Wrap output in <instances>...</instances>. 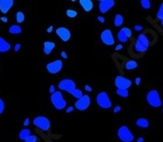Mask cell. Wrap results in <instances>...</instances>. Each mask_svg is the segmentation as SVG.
I'll use <instances>...</instances> for the list:
<instances>
[{"mask_svg":"<svg viewBox=\"0 0 163 142\" xmlns=\"http://www.w3.org/2000/svg\"><path fill=\"white\" fill-rule=\"evenodd\" d=\"M98 1H104V0H98Z\"/></svg>","mask_w":163,"mask_h":142,"instance_id":"cell-47","label":"cell"},{"mask_svg":"<svg viewBox=\"0 0 163 142\" xmlns=\"http://www.w3.org/2000/svg\"><path fill=\"white\" fill-rule=\"evenodd\" d=\"M136 125H137L138 127H140V128H147V127L149 126V122H148L147 118L140 117V118H138V119L136 121Z\"/></svg>","mask_w":163,"mask_h":142,"instance_id":"cell-20","label":"cell"},{"mask_svg":"<svg viewBox=\"0 0 163 142\" xmlns=\"http://www.w3.org/2000/svg\"><path fill=\"white\" fill-rule=\"evenodd\" d=\"M56 34L63 42H67L71 39V31L66 27H63V26L56 29Z\"/></svg>","mask_w":163,"mask_h":142,"instance_id":"cell-12","label":"cell"},{"mask_svg":"<svg viewBox=\"0 0 163 142\" xmlns=\"http://www.w3.org/2000/svg\"><path fill=\"white\" fill-rule=\"evenodd\" d=\"M61 55H62V57H63L64 59H66V58H67V55H66V53H65V51H62V53H61Z\"/></svg>","mask_w":163,"mask_h":142,"instance_id":"cell-41","label":"cell"},{"mask_svg":"<svg viewBox=\"0 0 163 142\" xmlns=\"http://www.w3.org/2000/svg\"><path fill=\"white\" fill-rule=\"evenodd\" d=\"M49 92H50V93H54V92H56V91H55V87H54V85H50V88H49Z\"/></svg>","mask_w":163,"mask_h":142,"instance_id":"cell-39","label":"cell"},{"mask_svg":"<svg viewBox=\"0 0 163 142\" xmlns=\"http://www.w3.org/2000/svg\"><path fill=\"white\" fill-rule=\"evenodd\" d=\"M24 20H25V15L23 14V12H17L16 13V22H17L18 24H21Z\"/></svg>","mask_w":163,"mask_h":142,"instance_id":"cell-25","label":"cell"},{"mask_svg":"<svg viewBox=\"0 0 163 142\" xmlns=\"http://www.w3.org/2000/svg\"><path fill=\"white\" fill-rule=\"evenodd\" d=\"M73 109H74L73 107H67V108H66V113H72Z\"/></svg>","mask_w":163,"mask_h":142,"instance_id":"cell-40","label":"cell"},{"mask_svg":"<svg viewBox=\"0 0 163 142\" xmlns=\"http://www.w3.org/2000/svg\"><path fill=\"white\" fill-rule=\"evenodd\" d=\"M156 18L159 19V20H161L163 19V2L160 5V8H159V10H157V14H156Z\"/></svg>","mask_w":163,"mask_h":142,"instance_id":"cell-27","label":"cell"},{"mask_svg":"<svg viewBox=\"0 0 163 142\" xmlns=\"http://www.w3.org/2000/svg\"><path fill=\"white\" fill-rule=\"evenodd\" d=\"M33 125L42 132H48L50 130V121L46 116H36L33 119Z\"/></svg>","mask_w":163,"mask_h":142,"instance_id":"cell-6","label":"cell"},{"mask_svg":"<svg viewBox=\"0 0 163 142\" xmlns=\"http://www.w3.org/2000/svg\"><path fill=\"white\" fill-rule=\"evenodd\" d=\"M144 140H145V139H144L143 137H139V138L137 139V142H144Z\"/></svg>","mask_w":163,"mask_h":142,"instance_id":"cell-43","label":"cell"},{"mask_svg":"<svg viewBox=\"0 0 163 142\" xmlns=\"http://www.w3.org/2000/svg\"><path fill=\"white\" fill-rule=\"evenodd\" d=\"M140 81H142V79H140V77H136V80H135L136 85H139V84H140Z\"/></svg>","mask_w":163,"mask_h":142,"instance_id":"cell-35","label":"cell"},{"mask_svg":"<svg viewBox=\"0 0 163 142\" xmlns=\"http://www.w3.org/2000/svg\"><path fill=\"white\" fill-rule=\"evenodd\" d=\"M46 68H47V72L49 74H57V73H59L62 71V68H63V61L61 59H56L54 61L48 63Z\"/></svg>","mask_w":163,"mask_h":142,"instance_id":"cell-9","label":"cell"},{"mask_svg":"<svg viewBox=\"0 0 163 142\" xmlns=\"http://www.w3.org/2000/svg\"><path fill=\"white\" fill-rule=\"evenodd\" d=\"M31 130H29V128H24V130H22V131H19V133H18V138L21 139V140H25L26 138H29L30 135H31Z\"/></svg>","mask_w":163,"mask_h":142,"instance_id":"cell-22","label":"cell"},{"mask_svg":"<svg viewBox=\"0 0 163 142\" xmlns=\"http://www.w3.org/2000/svg\"><path fill=\"white\" fill-rule=\"evenodd\" d=\"M19 49H21V44H19V43L15 44V47H14V50L17 53V51H19Z\"/></svg>","mask_w":163,"mask_h":142,"instance_id":"cell-34","label":"cell"},{"mask_svg":"<svg viewBox=\"0 0 163 142\" xmlns=\"http://www.w3.org/2000/svg\"><path fill=\"white\" fill-rule=\"evenodd\" d=\"M8 32H9L10 34L18 36V34H21V33H22V27H21V26H19L18 24H14V25H12V26L9 27Z\"/></svg>","mask_w":163,"mask_h":142,"instance_id":"cell-21","label":"cell"},{"mask_svg":"<svg viewBox=\"0 0 163 142\" xmlns=\"http://www.w3.org/2000/svg\"><path fill=\"white\" fill-rule=\"evenodd\" d=\"M55 47H56L55 42H53V41H45L43 42V53L46 55H49L55 49Z\"/></svg>","mask_w":163,"mask_h":142,"instance_id":"cell-18","label":"cell"},{"mask_svg":"<svg viewBox=\"0 0 163 142\" xmlns=\"http://www.w3.org/2000/svg\"><path fill=\"white\" fill-rule=\"evenodd\" d=\"M122 24H123V16H122L121 14H116L115 17H114L113 25H114L115 27H120Z\"/></svg>","mask_w":163,"mask_h":142,"instance_id":"cell-23","label":"cell"},{"mask_svg":"<svg viewBox=\"0 0 163 142\" xmlns=\"http://www.w3.org/2000/svg\"><path fill=\"white\" fill-rule=\"evenodd\" d=\"M38 142H41V141H38Z\"/></svg>","mask_w":163,"mask_h":142,"instance_id":"cell-49","label":"cell"},{"mask_svg":"<svg viewBox=\"0 0 163 142\" xmlns=\"http://www.w3.org/2000/svg\"><path fill=\"white\" fill-rule=\"evenodd\" d=\"M50 101L53 104V106L57 109V110H63L67 106L66 100L64 99V96L62 93V91H56L54 93H52L50 96Z\"/></svg>","mask_w":163,"mask_h":142,"instance_id":"cell-3","label":"cell"},{"mask_svg":"<svg viewBox=\"0 0 163 142\" xmlns=\"http://www.w3.org/2000/svg\"><path fill=\"white\" fill-rule=\"evenodd\" d=\"M113 110H114V113H119V111H121V106H116Z\"/></svg>","mask_w":163,"mask_h":142,"instance_id":"cell-37","label":"cell"},{"mask_svg":"<svg viewBox=\"0 0 163 142\" xmlns=\"http://www.w3.org/2000/svg\"><path fill=\"white\" fill-rule=\"evenodd\" d=\"M29 123H30V118H28V117H26V118L24 119V122H23V125H24V126H28Z\"/></svg>","mask_w":163,"mask_h":142,"instance_id":"cell-33","label":"cell"},{"mask_svg":"<svg viewBox=\"0 0 163 142\" xmlns=\"http://www.w3.org/2000/svg\"><path fill=\"white\" fill-rule=\"evenodd\" d=\"M66 15H67L69 17L74 18V17H76L78 13H76L75 10H72V9H67V10H66Z\"/></svg>","mask_w":163,"mask_h":142,"instance_id":"cell-29","label":"cell"},{"mask_svg":"<svg viewBox=\"0 0 163 142\" xmlns=\"http://www.w3.org/2000/svg\"><path fill=\"white\" fill-rule=\"evenodd\" d=\"M3 111H5V102H3V100L0 98V116L2 115Z\"/></svg>","mask_w":163,"mask_h":142,"instance_id":"cell-31","label":"cell"},{"mask_svg":"<svg viewBox=\"0 0 163 142\" xmlns=\"http://www.w3.org/2000/svg\"><path fill=\"white\" fill-rule=\"evenodd\" d=\"M96 102L97 105L103 109H109L112 108V100L109 99V96L107 92L102 91L96 96Z\"/></svg>","mask_w":163,"mask_h":142,"instance_id":"cell-5","label":"cell"},{"mask_svg":"<svg viewBox=\"0 0 163 142\" xmlns=\"http://www.w3.org/2000/svg\"><path fill=\"white\" fill-rule=\"evenodd\" d=\"M116 135L119 138V140L122 142H132L135 139L133 133L131 132V130L128 127L127 125H122L118 128L116 131Z\"/></svg>","mask_w":163,"mask_h":142,"instance_id":"cell-4","label":"cell"},{"mask_svg":"<svg viewBox=\"0 0 163 142\" xmlns=\"http://www.w3.org/2000/svg\"><path fill=\"white\" fill-rule=\"evenodd\" d=\"M97 19H98V22H100V23H104V22H105V18L102 17V16H98Z\"/></svg>","mask_w":163,"mask_h":142,"instance_id":"cell-38","label":"cell"},{"mask_svg":"<svg viewBox=\"0 0 163 142\" xmlns=\"http://www.w3.org/2000/svg\"><path fill=\"white\" fill-rule=\"evenodd\" d=\"M142 30H144L143 26H140V25H135V31H142Z\"/></svg>","mask_w":163,"mask_h":142,"instance_id":"cell-32","label":"cell"},{"mask_svg":"<svg viewBox=\"0 0 163 142\" xmlns=\"http://www.w3.org/2000/svg\"><path fill=\"white\" fill-rule=\"evenodd\" d=\"M114 84L116 88H120V89H129L132 85V82H131V80H129L127 77L119 75L114 79Z\"/></svg>","mask_w":163,"mask_h":142,"instance_id":"cell-10","label":"cell"},{"mask_svg":"<svg viewBox=\"0 0 163 142\" xmlns=\"http://www.w3.org/2000/svg\"><path fill=\"white\" fill-rule=\"evenodd\" d=\"M14 5V0H0V12L2 14H7Z\"/></svg>","mask_w":163,"mask_h":142,"instance_id":"cell-15","label":"cell"},{"mask_svg":"<svg viewBox=\"0 0 163 142\" xmlns=\"http://www.w3.org/2000/svg\"><path fill=\"white\" fill-rule=\"evenodd\" d=\"M132 33H131V30L129 27H122L119 32H118V39L121 43H126L128 42V40L131 38Z\"/></svg>","mask_w":163,"mask_h":142,"instance_id":"cell-13","label":"cell"},{"mask_svg":"<svg viewBox=\"0 0 163 142\" xmlns=\"http://www.w3.org/2000/svg\"><path fill=\"white\" fill-rule=\"evenodd\" d=\"M146 101H147V104L149 106L153 107V108H159V107L162 106V100H161L160 93L156 89H152L147 92Z\"/></svg>","mask_w":163,"mask_h":142,"instance_id":"cell-2","label":"cell"},{"mask_svg":"<svg viewBox=\"0 0 163 142\" xmlns=\"http://www.w3.org/2000/svg\"><path fill=\"white\" fill-rule=\"evenodd\" d=\"M71 1H76V0H71Z\"/></svg>","mask_w":163,"mask_h":142,"instance_id":"cell-48","label":"cell"},{"mask_svg":"<svg viewBox=\"0 0 163 142\" xmlns=\"http://www.w3.org/2000/svg\"><path fill=\"white\" fill-rule=\"evenodd\" d=\"M10 48H12L10 43H9V42H7V41H6L2 36H0V53L9 51V50H10Z\"/></svg>","mask_w":163,"mask_h":142,"instance_id":"cell-17","label":"cell"},{"mask_svg":"<svg viewBox=\"0 0 163 142\" xmlns=\"http://www.w3.org/2000/svg\"><path fill=\"white\" fill-rule=\"evenodd\" d=\"M53 30H54V27H53V26H49V27L47 29V32H48V33H50Z\"/></svg>","mask_w":163,"mask_h":142,"instance_id":"cell-44","label":"cell"},{"mask_svg":"<svg viewBox=\"0 0 163 142\" xmlns=\"http://www.w3.org/2000/svg\"><path fill=\"white\" fill-rule=\"evenodd\" d=\"M58 89L61 91H65V92L72 94L74 90L76 89V83L72 79H64L58 83Z\"/></svg>","mask_w":163,"mask_h":142,"instance_id":"cell-7","label":"cell"},{"mask_svg":"<svg viewBox=\"0 0 163 142\" xmlns=\"http://www.w3.org/2000/svg\"><path fill=\"white\" fill-rule=\"evenodd\" d=\"M79 2H80V6L82 7V9L87 13L91 12L94 8V2L91 0H79Z\"/></svg>","mask_w":163,"mask_h":142,"instance_id":"cell-16","label":"cell"},{"mask_svg":"<svg viewBox=\"0 0 163 142\" xmlns=\"http://www.w3.org/2000/svg\"><path fill=\"white\" fill-rule=\"evenodd\" d=\"M122 48H123V46H122V44H118V46L115 47V51H119V50H121Z\"/></svg>","mask_w":163,"mask_h":142,"instance_id":"cell-36","label":"cell"},{"mask_svg":"<svg viewBox=\"0 0 163 142\" xmlns=\"http://www.w3.org/2000/svg\"><path fill=\"white\" fill-rule=\"evenodd\" d=\"M160 26H161V27L163 29V19H161V20H160Z\"/></svg>","mask_w":163,"mask_h":142,"instance_id":"cell-46","label":"cell"},{"mask_svg":"<svg viewBox=\"0 0 163 142\" xmlns=\"http://www.w3.org/2000/svg\"><path fill=\"white\" fill-rule=\"evenodd\" d=\"M91 105V99L88 94H83L80 99H76L75 104H74V108H76L78 110H87Z\"/></svg>","mask_w":163,"mask_h":142,"instance_id":"cell-8","label":"cell"},{"mask_svg":"<svg viewBox=\"0 0 163 142\" xmlns=\"http://www.w3.org/2000/svg\"><path fill=\"white\" fill-rule=\"evenodd\" d=\"M149 44H151V41H149L148 36L146 34H139L136 40L133 50L138 53H145L149 47Z\"/></svg>","mask_w":163,"mask_h":142,"instance_id":"cell-1","label":"cell"},{"mask_svg":"<svg viewBox=\"0 0 163 142\" xmlns=\"http://www.w3.org/2000/svg\"><path fill=\"white\" fill-rule=\"evenodd\" d=\"M114 5H115L114 0H104V1H100L99 2V12L102 14H105V13L109 12L114 7Z\"/></svg>","mask_w":163,"mask_h":142,"instance_id":"cell-14","label":"cell"},{"mask_svg":"<svg viewBox=\"0 0 163 142\" xmlns=\"http://www.w3.org/2000/svg\"><path fill=\"white\" fill-rule=\"evenodd\" d=\"M140 6L144 9H149L151 8V0H140Z\"/></svg>","mask_w":163,"mask_h":142,"instance_id":"cell-26","label":"cell"},{"mask_svg":"<svg viewBox=\"0 0 163 142\" xmlns=\"http://www.w3.org/2000/svg\"><path fill=\"white\" fill-rule=\"evenodd\" d=\"M162 111H163V110H162Z\"/></svg>","mask_w":163,"mask_h":142,"instance_id":"cell-50","label":"cell"},{"mask_svg":"<svg viewBox=\"0 0 163 142\" xmlns=\"http://www.w3.org/2000/svg\"><path fill=\"white\" fill-rule=\"evenodd\" d=\"M0 19H1L2 22H5V23H7V22H8V18H7V17H5V16H2V17L0 18Z\"/></svg>","mask_w":163,"mask_h":142,"instance_id":"cell-42","label":"cell"},{"mask_svg":"<svg viewBox=\"0 0 163 142\" xmlns=\"http://www.w3.org/2000/svg\"><path fill=\"white\" fill-rule=\"evenodd\" d=\"M138 67V63L133 59H130L128 60L127 63L124 64V70L126 71H132V70H136Z\"/></svg>","mask_w":163,"mask_h":142,"instance_id":"cell-19","label":"cell"},{"mask_svg":"<svg viewBox=\"0 0 163 142\" xmlns=\"http://www.w3.org/2000/svg\"><path fill=\"white\" fill-rule=\"evenodd\" d=\"M100 40H102V42L104 43V44H106V46H113L114 44V36L112 34V31L109 30V29H106V30H104L102 33H100Z\"/></svg>","mask_w":163,"mask_h":142,"instance_id":"cell-11","label":"cell"},{"mask_svg":"<svg viewBox=\"0 0 163 142\" xmlns=\"http://www.w3.org/2000/svg\"><path fill=\"white\" fill-rule=\"evenodd\" d=\"M72 96L74 98H76V99H80L82 96H83V93H82V91L80 89H75L74 90V92L72 93Z\"/></svg>","mask_w":163,"mask_h":142,"instance_id":"cell-28","label":"cell"},{"mask_svg":"<svg viewBox=\"0 0 163 142\" xmlns=\"http://www.w3.org/2000/svg\"><path fill=\"white\" fill-rule=\"evenodd\" d=\"M116 94L120 96L121 98H128V97H129V90L118 88V89H116Z\"/></svg>","mask_w":163,"mask_h":142,"instance_id":"cell-24","label":"cell"},{"mask_svg":"<svg viewBox=\"0 0 163 142\" xmlns=\"http://www.w3.org/2000/svg\"><path fill=\"white\" fill-rule=\"evenodd\" d=\"M24 142H38V137L31 134L29 138H26V139L24 140Z\"/></svg>","mask_w":163,"mask_h":142,"instance_id":"cell-30","label":"cell"},{"mask_svg":"<svg viewBox=\"0 0 163 142\" xmlns=\"http://www.w3.org/2000/svg\"><path fill=\"white\" fill-rule=\"evenodd\" d=\"M85 89L87 90V91H89V92H90L91 90H92V89H91V87H89V85H86V87H85Z\"/></svg>","mask_w":163,"mask_h":142,"instance_id":"cell-45","label":"cell"}]
</instances>
